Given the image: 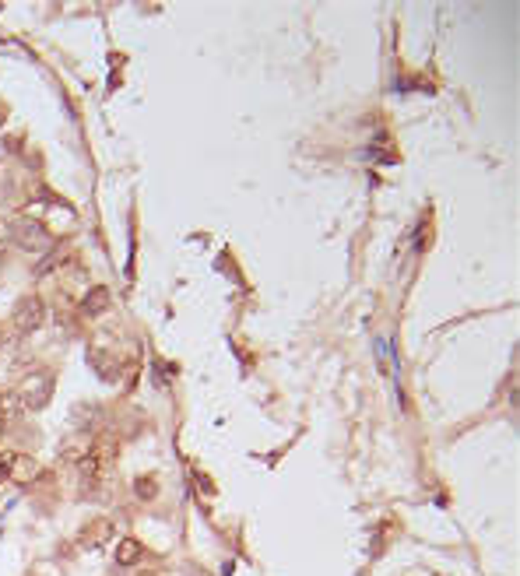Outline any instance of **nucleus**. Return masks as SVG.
Returning <instances> with one entry per match:
<instances>
[{
  "mask_svg": "<svg viewBox=\"0 0 520 576\" xmlns=\"http://www.w3.org/2000/svg\"><path fill=\"white\" fill-rule=\"evenodd\" d=\"M113 461H116V439H113V436H106V439H91L88 453L78 461V471H81V489H84V492L95 489V485L109 474Z\"/></svg>",
  "mask_w": 520,
  "mask_h": 576,
  "instance_id": "1",
  "label": "nucleus"
},
{
  "mask_svg": "<svg viewBox=\"0 0 520 576\" xmlns=\"http://www.w3.org/2000/svg\"><path fill=\"white\" fill-rule=\"evenodd\" d=\"M8 232H11V242L18 250H25V253H49L53 250V235H49V229L39 218L18 215V218L8 222Z\"/></svg>",
  "mask_w": 520,
  "mask_h": 576,
  "instance_id": "2",
  "label": "nucleus"
},
{
  "mask_svg": "<svg viewBox=\"0 0 520 576\" xmlns=\"http://www.w3.org/2000/svg\"><path fill=\"white\" fill-rule=\"evenodd\" d=\"M18 404L21 408H28V411H39V408H46L49 404V398H53V373H32V376H25L21 383H18Z\"/></svg>",
  "mask_w": 520,
  "mask_h": 576,
  "instance_id": "3",
  "label": "nucleus"
},
{
  "mask_svg": "<svg viewBox=\"0 0 520 576\" xmlns=\"http://www.w3.org/2000/svg\"><path fill=\"white\" fill-rule=\"evenodd\" d=\"M43 320H46V302L39 295H25L18 302V310L11 313V327L18 334H32V330H39Z\"/></svg>",
  "mask_w": 520,
  "mask_h": 576,
  "instance_id": "4",
  "label": "nucleus"
},
{
  "mask_svg": "<svg viewBox=\"0 0 520 576\" xmlns=\"http://www.w3.org/2000/svg\"><path fill=\"white\" fill-rule=\"evenodd\" d=\"M113 520H106V517H99V520H91V524H84L81 527V534H78V541H81V549H102V544L113 538Z\"/></svg>",
  "mask_w": 520,
  "mask_h": 576,
  "instance_id": "5",
  "label": "nucleus"
},
{
  "mask_svg": "<svg viewBox=\"0 0 520 576\" xmlns=\"http://www.w3.org/2000/svg\"><path fill=\"white\" fill-rule=\"evenodd\" d=\"M8 474H11V481H18V485H32V481L39 478V461L28 457V453H18V457L8 461Z\"/></svg>",
  "mask_w": 520,
  "mask_h": 576,
  "instance_id": "6",
  "label": "nucleus"
},
{
  "mask_svg": "<svg viewBox=\"0 0 520 576\" xmlns=\"http://www.w3.org/2000/svg\"><path fill=\"white\" fill-rule=\"evenodd\" d=\"M141 555H144V549L134 538H124V541L116 544V562L120 566H134V562H141Z\"/></svg>",
  "mask_w": 520,
  "mask_h": 576,
  "instance_id": "7",
  "label": "nucleus"
},
{
  "mask_svg": "<svg viewBox=\"0 0 520 576\" xmlns=\"http://www.w3.org/2000/svg\"><path fill=\"white\" fill-rule=\"evenodd\" d=\"M91 439H95V436H78V439H67V446H64V453H60V457L71 461V464H78V461L84 457V453H88Z\"/></svg>",
  "mask_w": 520,
  "mask_h": 576,
  "instance_id": "8",
  "label": "nucleus"
},
{
  "mask_svg": "<svg viewBox=\"0 0 520 576\" xmlns=\"http://www.w3.org/2000/svg\"><path fill=\"white\" fill-rule=\"evenodd\" d=\"M91 366H95L106 380H116V373H120V358H109V355H102V352H91Z\"/></svg>",
  "mask_w": 520,
  "mask_h": 576,
  "instance_id": "9",
  "label": "nucleus"
},
{
  "mask_svg": "<svg viewBox=\"0 0 520 576\" xmlns=\"http://www.w3.org/2000/svg\"><path fill=\"white\" fill-rule=\"evenodd\" d=\"M109 306V288H91L84 295V313H102Z\"/></svg>",
  "mask_w": 520,
  "mask_h": 576,
  "instance_id": "10",
  "label": "nucleus"
},
{
  "mask_svg": "<svg viewBox=\"0 0 520 576\" xmlns=\"http://www.w3.org/2000/svg\"><path fill=\"white\" fill-rule=\"evenodd\" d=\"M11 246V232H8V222L0 218V257H4V250Z\"/></svg>",
  "mask_w": 520,
  "mask_h": 576,
  "instance_id": "11",
  "label": "nucleus"
},
{
  "mask_svg": "<svg viewBox=\"0 0 520 576\" xmlns=\"http://www.w3.org/2000/svg\"><path fill=\"white\" fill-rule=\"evenodd\" d=\"M137 492L148 496V492H155V485H148V478H141V481H137Z\"/></svg>",
  "mask_w": 520,
  "mask_h": 576,
  "instance_id": "12",
  "label": "nucleus"
},
{
  "mask_svg": "<svg viewBox=\"0 0 520 576\" xmlns=\"http://www.w3.org/2000/svg\"><path fill=\"white\" fill-rule=\"evenodd\" d=\"M0 468H4V464H0Z\"/></svg>",
  "mask_w": 520,
  "mask_h": 576,
  "instance_id": "13",
  "label": "nucleus"
}]
</instances>
